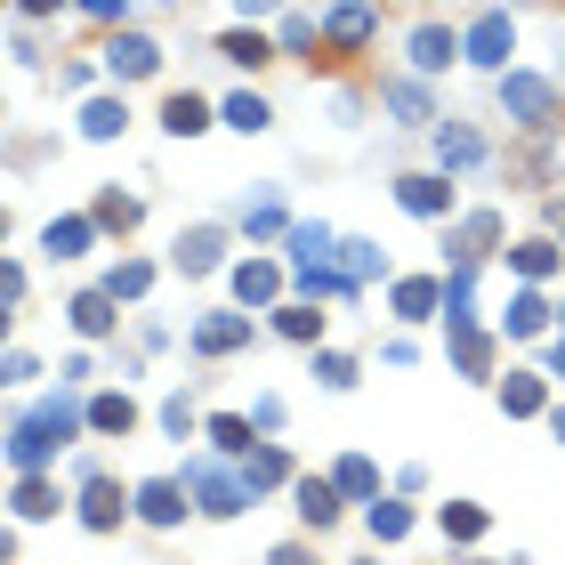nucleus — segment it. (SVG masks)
Listing matches in <instances>:
<instances>
[{"label":"nucleus","mask_w":565,"mask_h":565,"mask_svg":"<svg viewBox=\"0 0 565 565\" xmlns=\"http://www.w3.org/2000/svg\"><path fill=\"white\" fill-rule=\"evenodd\" d=\"M501 106L526 121V130H541V121H550V81H533V73H501Z\"/></svg>","instance_id":"obj_1"},{"label":"nucleus","mask_w":565,"mask_h":565,"mask_svg":"<svg viewBox=\"0 0 565 565\" xmlns=\"http://www.w3.org/2000/svg\"><path fill=\"white\" fill-rule=\"evenodd\" d=\"M186 485L202 493V517H235V509H243V493H250V485H235V476L202 469V460H195V469H186Z\"/></svg>","instance_id":"obj_2"},{"label":"nucleus","mask_w":565,"mask_h":565,"mask_svg":"<svg viewBox=\"0 0 565 565\" xmlns=\"http://www.w3.org/2000/svg\"><path fill=\"white\" fill-rule=\"evenodd\" d=\"M219 226H186V235H178V267H186V275H211V267H219Z\"/></svg>","instance_id":"obj_3"},{"label":"nucleus","mask_w":565,"mask_h":565,"mask_svg":"<svg viewBox=\"0 0 565 565\" xmlns=\"http://www.w3.org/2000/svg\"><path fill=\"white\" fill-rule=\"evenodd\" d=\"M509 49H517L509 16H485V25L469 33V57H476V66H509Z\"/></svg>","instance_id":"obj_4"},{"label":"nucleus","mask_w":565,"mask_h":565,"mask_svg":"<svg viewBox=\"0 0 565 565\" xmlns=\"http://www.w3.org/2000/svg\"><path fill=\"white\" fill-rule=\"evenodd\" d=\"M452 57H460V40H452L445 25H421V33H412V66H421V73H445Z\"/></svg>","instance_id":"obj_5"},{"label":"nucleus","mask_w":565,"mask_h":565,"mask_svg":"<svg viewBox=\"0 0 565 565\" xmlns=\"http://www.w3.org/2000/svg\"><path fill=\"white\" fill-rule=\"evenodd\" d=\"M106 66L138 81V73H154V66H162V49H154V40H145V33H121L114 49H106Z\"/></svg>","instance_id":"obj_6"},{"label":"nucleus","mask_w":565,"mask_h":565,"mask_svg":"<svg viewBox=\"0 0 565 565\" xmlns=\"http://www.w3.org/2000/svg\"><path fill=\"white\" fill-rule=\"evenodd\" d=\"M404 211H421V219L452 211V186H445V178H404Z\"/></svg>","instance_id":"obj_7"},{"label":"nucleus","mask_w":565,"mask_h":565,"mask_svg":"<svg viewBox=\"0 0 565 565\" xmlns=\"http://www.w3.org/2000/svg\"><path fill=\"white\" fill-rule=\"evenodd\" d=\"M299 517H307V526H331V517H340V485L307 476V485H299Z\"/></svg>","instance_id":"obj_8"},{"label":"nucleus","mask_w":565,"mask_h":565,"mask_svg":"<svg viewBox=\"0 0 565 565\" xmlns=\"http://www.w3.org/2000/svg\"><path fill=\"white\" fill-rule=\"evenodd\" d=\"M243 340H250V323H235V316H211V323L195 331V348H202V355H226V348H243Z\"/></svg>","instance_id":"obj_9"},{"label":"nucleus","mask_w":565,"mask_h":565,"mask_svg":"<svg viewBox=\"0 0 565 565\" xmlns=\"http://www.w3.org/2000/svg\"><path fill=\"white\" fill-rule=\"evenodd\" d=\"M372 25H380V9H372V0H348V9L331 16V40H348V49H355V40H364Z\"/></svg>","instance_id":"obj_10"},{"label":"nucleus","mask_w":565,"mask_h":565,"mask_svg":"<svg viewBox=\"0 0 565 565\" xmlns=\"http://www.w3.org/2000/svg\"><path fill=\"white\" fill-rule=\"evenodd\" d=\"M388 114L404 121V130H421V121H428V97L412 90V81H388Z\"/></svg>","instance_id":"obj_11"},{"label":"nucleus","mask_w":565,"mask_h":565,"mask_svg":"<svg viewBox=\"0 0 565 565\" xmlns=\"http://www.w3.org/2000/svg\"><path fill=\"white\" fill-rule=\"evenodd\" d=\"M436 154H445L452 170H469V162H485V138H476V130H445V138H436Z\"/></svg>","instance_id":"obj_12"},{"label":"nucleus","mask_w":565,"mask_h":565,"mask_svg":"<svg viewBox=\"0 0 565 565\" xmlns=\"http://www.w3.org/2000/svg\"><path fill=\"white\" fill-rule=\"evenodd\" d=\"M162 121H170L178 138H195V130H211V106H202V97H186V90H178V97H170V114H162Z\"/></svg>","instance_id":"obj_13"},{"label":"nucleus","mask_w":565,"mask_h":565,"mask_svg":"<svg viewBox=\"0 0 565 565\" xmlns=\"http://www.w3.org/2000/svg\"><path fill=\"white\" fill-rule=\"evenodd\" d=\"M138 509L154 517V526H178V517H186V509H178V485H145V493H138Z\"/></svg>","instance_id":"obj_14"},{"label":"nucleus","mask_w":565,"mask_h":565,"mask_svg":"<svg viewBox=\"0 0 565 565\" xmlns=\"http://www.w3.org/2000/svg\"><path fill=\"white\" fill-rule=\"evenodd\" d=\"M243 485H283V452H243Z\"/></svg>","instance_id":"obj_15"},{"label":"nucleus","mask_w":565,"mask_h":565,"mask_svg":"<svg viewBox=\"0 0 565 565\" xmlns=\"http://www.w3.org/2000/svg\"><path fill=\"white\" fill-rule=\"evenodd\" d=\"M81 517H90V526H114V517H121V493L90 476V501H81Z\"/></svg>","instance_id":"obj_16"},{"label":"nucleus","mask_w":565,"mask_h":565,"mask_svg":"<svg viewBox=\"0 0 565 565\" xmlns=\"http://www.w3.org/2000/svg\"><path fill=\"white\" fill-rule=\"evenodd\" d=\"M323 250H331L323 226H299V235H291V259H299V267H323Z\"/></svg>","instance_id":"obj_17"},{"label":"nucleus","mask_w":565,"mask_h":565,"mask_svg":"<svg viewBox=\"0 0 565 565\" xmlns=\"http://www.w3.org/2000/svg\"><path fill=\"white\" fill-rule=\"evenodd\" d=\"M121 121H130V114H121V106H106V97H97V106L81 114V130H90V138H121Z\"/></svg>","instance_id":"obj_18"},{"label":"nucleus","mask_w":565,"mask_h":565,"mask_svg":"<svg viewBox=\"0 0 565 565\" xmlns=\"http://www.w3.org/2000/svg\"><path fill=\"white\" fill-rule=\"evenodd\" d=\"M445 526H452L460 541H476V533H485V509H476V501H452V509H445Z\"/></svg>","instance_id":"obj_19"},{"label":"nucleus","mask_w":565,"mask_h":565,"mask_svg":"<svg viewBox=\"0 0 565 565\" xmlns=\"http://www.w3.org/2000/svg\"><path fill=\"white\" fill-rule=\"evenodd\" d=\"M81 243H90V226H81V219H57V226H49V250H57V259H73Z\"/></svg>","instance_id":"obj_20"},{"label":"nucleus","mask_w":565,"mask_h":565,"mask_svg":"<svg viewBox=\"0 0 565 565\" xmlns=\"http://www.w3.org/2000/svg\"><path fill=\"white\" fill-rule=\"evenodd\" d=\"M219 49H226V57H235V66H259V57H267V40H259V33H226V40H219Z\"/></svg>","instance_id":"obj_21"},{"label":"nucleus","mask_w":565,"mask_h":565,"mask_svg":"<svg viewBox=\"0 0 565 565\" xmlns=\"http://www.w3.org/2000/svg\"><path fill=\"white\" fill-rule=\"evenodd\" d=\"M73 323L97 340V331H114V307H106V299H81V307H73Z\"/></svg>","instance_id":"obj_22"},{"label":"nucleus","mask_w":565,"mask_h":565,"mask_svg":"<svg viewBox=\"0 0 565 565\" xmlns=\"http://www.w3.org/2000/svg\"><path fill=\"white\" fill-rule=\"evenodd\" d=\"M501 404H509V412H541V388L526 380V372H517V380H509V388H501Z\"/></svg>","instance_id":"obj_23"},{"label":"nucleus","mask_w":565,"mask_h":565,"mask_svg":"<svg viewBox=\"0 0 565 565\" xmlns=\"http://www.w3.org/2000/svg\"><path fill=\"white\" fill-rule=\"evenodd\" d=\"M541 323H550V307H541V299H533V291H526V299H517V307H509V331H541Z\"/></svg>","instance_id":"obj_24"},{"label":"nucleus","mask_w":565,"mask_h":565,"mask_svg":"<svg viewBox=\"0 0 565 565\" xmlns=\"http://www.w3.org/2000/svg\"><path fill=\"white\" fill-rule=\"evenodd\" d=\"M90 421H97V428H130V396H97Z\"/></svg>","instance_id":"obj_25"},{"label":"nucleus","mask_w":565,"mask_h":565,"mask_svg":"<svg viewBox=\"0 0 565 565\" xmlns=\"http://www.w3.org/2000/svg\"><path fill=\"white\" fill-rule=\"evenodd\" d=\"M396 307H404V316H428V307H436V283H404V291H396Z\"/></svg>","instance_id":"obj_26"},{"label":"nucleus","mask_w":565,"mask_h":565,"mask_svg":"<svg viewBox=\"0 0 565 565\" xmlns=\"http://www.w3.org/2000/svg\"><path fill=\"white\" fill-rule=\"evenodd\" d=\"M226 121H235V130H267V106H259V97H235V106H226Z\"/></svg>","instance_id":"obj_27"},{"label":"nucleus","mask_w":565,"mask_h":565,"mask_svg":"<svg viewBox=\"0 0 565 565\" xmlns=\"http://www.w3.org/2000/svg\"><path fill=\"white\" fill-rule=\"evenodd\" d=\"M97 219H106V226H138V202L130 195H106V202H97Z\"/></svg>","instance_id":"obj_28"},{"label":"nucleus","mask_w":565,"mask_h":565,"mask_svg":"<svg viewBox=\"0 0 565 565\" xmlns=\"http://www.w3.org/2000/svg\"><path fill=\"white\" fill-rule=\"evenodd\" d=\"M550 259H557L550 243H517V267H526V275H550Z\"/></svg>","instance_id":"obj_29"},{"label":"nucleus","mask_w":565,"mask_h":565,"mask_svg":"<svg viewBox=\"0 0 565 565\" xmlns=\"http://www.w3.org/2000/svg\"><path fill=\"white\" fill-rule=\"evenodd\" d=\"M211 436H219V452H250V428L243 421H211Z\"/></svg>","instance_id":"obj_30"},{"label":"nucleus","mask_w":565,"mask_h":565,"mask_svg":"<svg viewBox=\"0 0 565 565\" xmlns=\"http://www.w3.org/2000/svg\"><path fill=\"white\" fill-rule=\"evenodd\" d=\"M235 291H243V299H267V291H275V275H267V267H243Z\"/></svg>","instance_id":"obj_31"},{"label":"nucleus","mask_w":565,"mask_h":565,"mask_svg":"<svg viewBox=\"0 0 565 565\" xmlns=\"http://www.w3.org/2000/svg\"><path fill=\"white\" fill-rule=\"evenodd\" d=\"M316 323H323V316H307V307H283V331H291V340H316Z\"/></svg>","instance_id":"obj_32"},{"label":"nucleus","mask_w":565,"mask_h":565,"mask_svg":"<svg viewBox=\"0 0 565 565\" xmlns=\"http://www.w3.org/2000/svg\"><path fill=\"white\" fill-rule=\"evenodd\" d=\"M372 533L396 541V533H404V509H396V501H380V509H372Z\"/></svg>","instance_id":"obj_33"},{"label":"nucleus","mask_w":565,"mask_h":565,"mask_svg":"<svg viewBox=\"0 0 565 565\" xmlns=\"http://www.w3.org/2000/svg\"><path fill=\"white\" fill-rule=\"evenodd\" d=\"M81 9H97V16H121V9H130V0H81Z\"/></svg>","instance_id":"obj_34"},{"label":"nucleus","mask_w":565,"mask_h":565,"mask_svg":"<svg viewBox=\"0 0 565 565\" xmlns=\"http://www.w3.org/2000/svg\"><path fill=\"white\" fill-rule=\"evenodd\" d=\"M267 9H275V0H243V16H267Z\"/></svg>","instance_id":"obj_35"},{"label":"nucleus","mask_w":565,"mask_h":565,"mask_svg":"<svg viewBox=\"0 0 565 565\" xmlns=\"http://www.w3.org/2000/svg\"><path fill=\"white\" fill-rule=\"evenodd\" d=\"M557 372H565V340H557Z\"/></svg>","instance_id":"obj_36"},{"label":"nucleus","mask_w":565,"mask_h":565,"mask_svg":"<svg viewBox=\"0 0 565 565\" xmlns=\"http://www.w3.org/2000/svg\"><path fill=\"white\" fill-rule=\"evenodd\" d=\"M557 436H565V412H557Z\"/></svg>","instance_id":"obj_37"},{"label":"nucleus","mask_w":565,"mask_h":565,"mask_svg":"<svg viewBox=\"0 0 565 565\" xmlns=\"http://www.w3.org/2000/svg\"><path fill=\"white\" fill-rule=\"evenodd\" d=\"M170 9H186V0H170Z\"/></svg>","instance_id":"obj_38"}]
</instances>
